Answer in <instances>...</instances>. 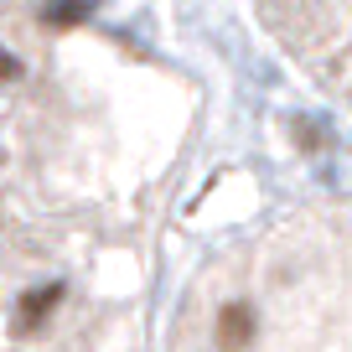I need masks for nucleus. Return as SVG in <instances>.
Here are the masks:
<instances>
[{
	"label": "nucleus",
	"mask_w": 352,
	"mask_h": 352,
	"mask_svg": "<svg viewBox=\"0 0 352 352\" xmlns=\"http://www.w3.org/2000/svg\"><path fill=\"white\" fill-rule=\"evenodd\" d=\"M0 78H21V63H16V57H6V52H0Z\"/></svg>",
	"instance_id": "4"
},
{
	"label": "nucleus",
	"mask_w": 352,
	"mask_h": 352,
	"mask_svg": "<svg viewBox=\"0 0 352 352\" xmlns=\"http://www.w3.org/2000/svg\"><path fill=\"white\" fill-rule=\"evenodd\" d=\"M63 296H67V285H57V280H52V285L26 290L21 306H16V337H26V331H42V327H47V316L63 306Z\"/></svg>",
	"instance_id": "1"
},
{
	"label": "nucleus",
	"mask_w": 352,
	"mask_h": 352,
	"mask_svg": "<svg viewBox=\"0 0 352 352\" xmlns=\"http://www.w3.org/2000/svg\"><path fill=\"white\" fill-rule=\"evenodd\" d=\"M88 11H94V0H47V6H42V26L67 32V26H83Z\"/></svg>",
	"instance_id": "3"
},
{
	"label": "nucleus",
	"mask_w": 352,
	"mask_h": 352,
	"mask_svg": "<svg viewBox=\"0 0 352 352\" xmlns=\"http://www.w3.org/2000/svg\"><path fill=\"white\" fill-rule=\"evenodd\" d=\"M249 342H254V306L228 300V306L218 311V347L223 352H243Z\"/></svg>",
	"instance_id": "2"
}]
</instances>
